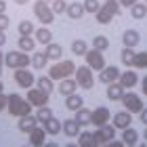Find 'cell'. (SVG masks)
<instances>
[{
	"mask_svg": "<svg viewBox=\"0 0 147 147\" xmlns=\"http://www.w3.org/2000/svg\"><path fill=\"white\" fill-rule=\"evenodd\" d=\"M6 109H9L11 116H17V118H23V116H30L32 113V103L28 99H23L21 95H6Z\"/></svg>",
	"mask_w": 147,
	"mask_h": 147,
	"instance_id": "1",
	"label": "cell"
},
{
	"mask_svg": "<svg viewBox=\"0 0 147 147\" xmlns=\"http://www.w3.org/2000/svg\"><path fill=\"white\" fill-rule=\"evenodd\" d=\"M4 65L11 69H21V67L32 65V57H28V53L23 51H11L4 55Z\"/></svg>",
	"mask_w": 147,
	"mask_h": 147,
	"instance_id": "2",
	"label": "cell"
},
{
	"mask_svg": "<svg viewBox=\"0 0 147 147\" xmlns=\"http://www.w3.org/2000/svg\"><path fill=\"white\" fill-rule=\"evenodd\" d=\"M74 80L78 82V88H84V90H90L92 86H95V74L88 65H80L76 67L74 71Z\"/></svg>",
	"mask_w": 147,
	"mask_h": 147,
	"instance_id": "3",
	"label": "cell"
},
{
	"mask_svg": "<svg viewBox=\"0 0 147 147\" xmlns=\"http://www.w3.org/2000/svg\"><path fill=\"white\" fill-rule=\"evenodd\" d=\"M74 71H76V63L74 61H57L49 69V78L51 80H63V78H69Z\"/></svg>",
	"mask_w": 147,
	"mask_h": 147,
	"instance_id": "4",
	"label": "cell"
},
{
	"mask_svg": "<svg viewBox=\"0 0 147 147\" xmlns=\"http://www.w3.org/2000/svg\"><path fill=\"white\" fill-rule=\"evenodd\" d=\"M34 15L42 25H51L55 21V13H53L49 2H42V0H36L34 2Z\"/></svg>",
	"mask_w": 147,
	"mask_h": 147,
	"instance_id": "5",
	"label": "cell"
},
{
	"mask_svg": "<svg viewBox=\"0 0 147 147\" xmlns=\"http://www.w3.org/2000/svg\"><path fill=\"white\" fill-rule=\"evenodd\" d=\"M84 59H86V65H88L92 71H101V69L105 67V57H103V53L97 51V49H92V46L86 51Z\"/></svg>",
	"mask_w": 147,
	"mask_h": 147,
	"instance_id": "6",
	"label": "cell"
},
{
	"mask_svg": "<svg viewBox=\"0 0 147 147\" xmlns=\"http://www.w3.org/2000/svg\"><path fill=\"white\" fill-rule=\"evenodd\" d=\"M49 92L40 90L38 86H32V88H28V95H25V99L32 103V107H42V105H49Z\"/></svg>",
	"mask_w": 147,
	"mask_h": 147,
	"instance_id": "7",
	"label": "cell"
},
{
	"mask_svg": "<svg viewBox=\"0 0 147 147\" xmlns=\"http://www.w3.org/2000/svg\"><path fill=\"white\" fill-rule=\"evenodd\" d=\"M122 103H124V109L130 113H141V109L145 107L141 101V95H137V92H124Z\"/></svg>",
	"mask_w": 147,
	"mask_h": 147,
	"instance_id": "8",
	"label": "cell"
},
{
	"mask_svg": "<svg viewBox=\"0 0 147 147\" xmlns=\"http://www.w3.org/2000/svg\"><path fill=\"white\" fill-rule=\"evenodd\" d=\"M15 82H17V86H21V88H32V86H36V76L32 74L28 67H21V69H15Z\"/></svg>",
	"mask_w": 147,
	"mask_h": 147,
	"instance_id": "9",
	"label": "cell"
},
{
	"mask_svg": "<svg viewBox=\"0 0 147 147\" xmlns=\"http://www.w3.org/2000/svg\"><path fill=\"white\" fill-rule=\"evenodd\" d=\"M95 139H97V143L99 145H105V143H109V141H113L116 139V126L113 124H103V126H99V128L95 130Z\"/></svg>",
	"mask_w": 147,
	"mask_h": 147,
	"instance_id": "10",
	"label": "cell"
},
{
	"mask_svg": "<svg viewBox=\"0 0 147 147\" xmlns=\"http://www.w3.org/2000/svg\"><path fill=\"white\" fill-rule=\"evenodd\" d=\"M120 67L118 65H105V67L99 71V82H103L105 86L111 84V82H118V78H120Z\"/></svg>",
	"mask_w": 147,
	"mask_h": 147,
	"instance_id": "11",
	"label": "cell"
},
{
	"mask_svg": "<svg viewBox=\"0 0 147 147\" xmlns=\"http://www.w3.org/2000/svg\"><path fill=\"white\" fill-rule=\"evenodd\" d=\"M109 116H111V113H109L107 107H103V105H101V107H95L90 111V124L99 128V126H103V124L109 122Z\"/></svg>",
	"mask_w": 147,
	"mask_h": 147,
	"instance_id": "12",
	"label": "cell"
},
{
	"mask_svg": "<svg viewBox=\"0 0 147 147\" xmlns=\"http://www.w3.org/2000/svg\"><path fill=\"white\" fill-rule=\"evenodd\" d=\"M132 124V113L130 111H118L116 116H113V126H116V130H124L128 128V126Z\"/></svg>",
	"mask_w": 147,
	"mask_h": 147,
	"instance_id": "13",
	"label": "cell"
},
{
	"mask_svg": "<svg viewBox=\"0 0 147 147\" xmlns=\"http://www.w3.org/2000/svg\"><path fill=\"white\" fill-rule=\"evenodd\" d=\"M44 143H46V130H44V126L40 124V126H36V128L30 132V145L32 147H40Z\"/></svg>",
	"mask_w": 147,
	"mask_h": 147,
	"instance_id": "14",
	"label": "cell"
},
{
	"mask_svg": "<svg viewBox=\"0 0 147 147\" xmlns=\"http://www.w3.org/2000/svg\"><path fill=\"white\" fill-rule=\"evenodd\" d=\"M118 82H120V84L124 86V90H128V88H132V86H137V82H139V76H137V71H132V69H128V71L120 74Z\"/></svg>",
	"mask_w": 147,
	"mask_h": 147,
	"instance_id": "15",
	"label": "cell"
},
{
	"mask_svg": "<svg viewBox=\"0 0 147 147\" xmlns=\"http://www.w3.org/2000/svg\"><path fill=\"white\" fill-rule=\"evenodd\" d=\"M36 126H38V120H36V116H32V113H30V116L19 118V122H17V128L21 132H28V135L36 128Z\"/></svg>",
	"mask_w": 147,
	"mask_h": 147,
	"instance_id": "16",
	"label": "cell"
},
{
	"mask_svg": "<svg viewBox=\"0 0 147 147\" xmlns=\"http://www.w3.org/2000/svg\"><path fill=\"white\" fill-rule=\"evenodd\" d=\"M80 128H82V126H80V124H78L74 118H69V120H65V122H63V128H61V132H63L65 137H69V139H71V137H78L80 132H82Z\"/></svg>",
	"mask_w": 147,
	"mask_h": 147,
	"instance_id": "17",
	"label": "cell"
},
{
	"mask_svg": "<svg viewBox=\"0 0 147 147\" xmlns=\"http://www.w3.org/2000/svg\"><path fill=\"white\" fill-rule=\"evenodd\" d=\"M139 42H141V34H139L137 30H124V34H122V44L124 46L135 49Z\"/></svg>",
	"mask_w": 147,
	"mask_h": 147,
	"instance_id": "18",
	"label": "cell"
},
{
	"mask_svg": "<svg viewBox=\"0 0 147 147\" xmlns=\"http://www.w3.org/2000/svg\"><path fill=\"white\" fill-rule=\"evenodd\" d=\"M76 90H78V82H76L74 78H63L61 82H59V92H61L63 97L74 95Z\"/></svg>",
	"mask_w": 147,
	"mask_h": 147,
	"instance_id": "19",
	"label": "cell"
},
{
	"mask_svg": "<svg viewBox=\"0 0 147 147\" xmlns=\"http://www.w3.org/2000/svg\"><path fill=\"white\" fill-rule=\"evenodd\" d=\"M122 97H124V86L120 82L107 84V99L109 101H122Z\"/></svg>",
	"mask_w": 147,
	"mask_h": 147,
	"instance_id": "20",
	"label": "cell"
},
{
	"mask_svg": "<svg viewBox=\"0 0 147 147\" xmlns=\"http://www.w3.org/2000/svg\"><path fill=\"white\" fill-rule=\"evenodd\" d=\"M78 145L80 147H101L95 139V132H90V130H84L78 135Z\"/></svg>",
	"mask_w": 147,
	"mask_h": 147,
	"instance_id": "21",
	"label": "cell"
},
{
	"mask_svg": "<svg viewBox=\"0 0 147 147\" xmlns=\"http://www.w3.org/2000/svg\"><path fill=\"white\" fill-rule=\"evenodd\" d=\"M65 107H67L69 111H78L80 107H84V99H82V95H78V92L67 95V97H65Z\"/></svg>",
	"mask_w": 147,
	"mask_h": 147,
	"instance_id": "22",
	"label": "cell"
},
{
	"mask_svg": "<svg viewBox=\"0 0 147 147\" xmlns=\"http://www.w3.org/2000/svg\"><path fill=\"white\" fill-rule=\"evenodd\" d=\"M44 53H46V57H49V61H59V59L63 57V46L51 42V44H46V51Z\"/></svg>",
	"mask_w": 147,
	"mask_h": 147,
	"instance_id": "23",
	"label": "cell"
},
{
	"mask_svg": "<svg viewBox=\"0 0 147 147\" xmlns=\"http://www.w3.org/2000/svg\"><path fill=\"white\" fill-rule=\"evenodd\" d=\"M44 126V130H46V135H59L61 132V128H63V122H59V120L53 116V118H49L46 122L42 124Z\"/></svg>",
	"mask_w": 147,
	"mask_h": 147,
	"instance_id": "24",
	"label": "cell"
},
{
	"mask_svg": "<svg viewBox=\"0 0 147 147\" xmlns=\"http://www.w3.org/2000/svg\"><path fill=\"white\" fill-rule=\"evenodd\" d=\"M34 40L40 42V44H51L53 42V32L49 28H38L34 32Z\"/></svg>",
	"mask_w": 147,
	"mask_h": 147,
	"instance_id": "25",
	"label": "cell"
},
{
	"mask_svg": "<svg viewBox=\"0 0 147 147\" xmlns=\"http://www.w3.org/2000/svg\"><path fill=\"white\" fill-rule=\"evenodd\" d=\"M17 46H19V51H23V53H32L36 49V40H34V36H19Z\"/></svg>",
	"mask_w": 147,
	"mask_h": 147,
	"instance_id": "26",
	"label": "cell"
},
{
	"mask_svg": "<svg viewBox=\"0 0 147 147\" xmlns=\"http://www.w3.org/2000/svg\"><path fill=\"white\" fill-rule=\"evenodd\" d=\"M67 17L69 19H74V21H78V19H82L84 17V6L82 4H78V2H71V4H67Z\"/></svg>",
	"mask_w": 147,
	"mask_h": 147,
	"instance_id": "27",
	"label": "cell"
},
{
	"mask_svg": "<svg viewBox=\"0 0 147 147\" xmlns=\"http://www.w3.org/2000/svg\"><path fill=\"white\" fill-rule=\"evenodd\" d=\"M124 145H137V141H139V132L135 130V128H124L122 130V139H120Z\"/></svg>",
	"mask_w": 147,
	"mask_h": 147,
	"instance_id": "28",
	"label": "cell"
},
{
	"mask_svg": "<svg viewBox=\"0 0 147 147\" xmlns=\"http://www.w3.org/2000/svg\"><path fill=\"white\" fill-rule=\"evenodd\" d=\"M74 120H76L80 126H88V124H90V109L80 107V109L76 111V116H74Z\"/></svg>",
	"mask_w": 147,
	"mask_h": 147,
	"instance_id": "29",
	"label": "cell"
},
{
	"mask_svg": "<svg viewBox=\"0 0 147 147\" xmlns=\"http://www.w3.org/2000/svg\"><path fill=\"white\" fill-rule=\"evenodd\" d=\"M36 86L40 90H44V92H53V88H55V84H53V80L49 78V76H40V78H36Z\"/></svg>",
	"mask_w": 147,
	"mask_h": 147,
	"instance_id": "30",
	"label": "cell"
},
{
	"mask_svg": "<svg viewBox=\"0 0 147 147\" xmlns=\"http://www.w3.org/2000/svg\"><path fill=\"white\" fill-rule=\"evenodd\" d=\"M34 116H36V120H38L40 124H44L49 118H53V109L49 107V105H42V107H36V113H34Z\"/></svg>",
	"mask_w": 147,
	"mask_h": 147,
	"instance_id": "31",
	"label": "cell"
},
{
	"mask_svg": "<svg viewBox=\"0 0 147 147\" xmlns=\"http://www.w3.org/2000/svg\"><path fill=\"white\" fill-rule=\"evenodd\" d=\"M86 51H88V44H86L84 40H74V42H71V53L76 57H84Z\"/></svg>",
	"mask_w": 147,
	"mask_h": 147,
	"instance_id": "32",
	"label": "cell"
},
{
	"mask_svg": "<svg viewBox=\"0 0 147 147\" xmlns=\"http://www.w3.org/2000/svg\"><path fill=\"white\" fill-rule=\"evenodd\" d=\"M46 63H49V57H46V53H34V55H32V65H34L36 69L46 67Z\"/></svg>",
	"mask_w": 147,
	"mask_h": 147,
	"instance_id": "33",
	"label": "cell"
},
{
	"mask_svg": "<svg viewBox=\"0 0 147 147\" xmlns=\"http://www.w3.org/2000/svg\"><path fill=\"white\" fill-rule=\"evenodd\" d=\"M95 17H97V23H101V25H107V23H111V19H113V15L107 11V9H99L97 13H95Z\"/></svg>",
	"mask_w": 147,
	"mask_h": 147,
	"instance_id": "34",
	"label": "cell"
},
{
	"mask_svg": "<svg viewBox=\"0 0 147 147\" xmlns=\"http://www.w3.org/2000/svg\"><path fill=\"white\" fill-rule=\"evenodd\" d=\"M135 49H130V46H124L122 53H120V59H122L124 65H132V61H135Z\"/></svg>",
	"mask_w": 147,
	"mask_h": 147,
	"instance_id": "35",
	"label": "cell"
},
{
	"mask_svg": "<svg viewBox=\"0 0 147 147\" xmlns=\"http://www.w3.org/2000/svg\"><path fill=\"white\" fill-rule=\"evenodd\" d=\"M130 15H132V19H143L145 15H147V4H141V2H135L130 6Z\"/></svg>",
	"mask_w": 147,
	"mask_h": 147,
	"instance_id": "36",
	"label": "cell"
},
{
	"mask_svg": "<svg viewBox=\"0 0 147 147\" xmlns=\"http://www.w3.org/2000/svg\"><path fill=\"white\" fill-rule=\"evenodd\" d=\"M132 67H137V69H147V51H141V53H137V55H135Z\"/></svg>",
	"mask_w": 147,
	"mask_h": 147,
	"instance_id": "37",
	"label": "cell"
},
{
	"mask_svg": "<svg viewBox=\"0 0 147 147\" xmlns=\"http://www.w3.org/2000/svg\"><path fill=\"white\" fill-rule=\"evenodd\" d=\"M92 49H97V51H107L109 49V40H107V36H95L92 38Z\"/></svg>",
	"mask_w": 147,
	"mask_h": 147,
	"instance_id": "38",
	"label": "cell"
},
{
	"mask_svg": "<svg viewBox=\"0 0 147 147\" xmlns=\"http://www.w3.org/2000/svg\"><path fill=\"white\" fill-rule=\"evenodd\" d=\"M101 6H103V9H107V11L111 13L113 17L122 13V6H120V2H118V0H105V2H103Z\"/></svg>",
	"mask_w": 147,
	"mask_h": 147,
	"instance_id": "39",
	"label": "cell"
},
{
	"mask_svg": "<svg viewBox=\"0 0 147 147\" xmlns=\"http://www.w3.org/2000/svg\"><path fill=\"white\" fill-rule=\"evenodd\" d=\"M17 30H19V36H34V32H36V28H34L32 21H21Z\"/></svg>",
	"mask_w": 147,
	"mask_h": 147,
	"instance_id": "40",
	"label": "cell"
},
{
	"mask_svg": "<svg viewBox=\"0 0 147 147\" xmlns=\"http://www.w3.org/2000/svg\"><path fill=\"white\" fill-rule=\"evenodd\" d=\"M82 6H84V13H97L101 9V2L99 0H84Z\"/></svg>",
	"mask_w": 147,
	"mask_h": 147,
	"instance_id": "41",
	"label": "cell"
},
{
	"mask_svg": "<svg viewBox=\"0 0 147 147\" xmlns=\"http://www.w3.org/2000/svg\"><path fill=\"white\" fill-rule=\"evenodd\" d=\"M51 9H53L55 15L65 13V11H67V2H65V0H53V2H51Z\"/></svg>",
	"mask_w": 147,
	"mask_h": 147,
	"instance_id": "42",
	"label": "cell"
},
{
	"mask_svg": "<svg viewBox=\"0 0 147 147\" xmlns=\"http://www.w3.org/2000/svg\"><path fill=\"white\" fill-rule=\"evenodd\" d=\"M9 23H11V19L9 17H6V13H4V15H0V30H6V28H9Z\"/></svg>",
	"mask_w": 147,
	"mask_h": 147,
	"instance_id": "43",
	"label": "cell"
},
{
	"mask_svg": "<svg viewBox=\"0 0 147 147\" xmlns=\"http://www.w3.org/2000/svg\"><path fill=\"white\" fill-rule=\"evenodd\" d=\"M6 109V95L4 92H0V113Z\"/></svg>",
	"mask_w": 147,
	"mask_h": 147,
	"instance_id": "44",
	"label": "cell"
},
{
	"mask_svg": "<svg viewBox=\"0 0 147 147\" xmlns=\"http://www.w3.org/2000/svg\"><path fill=\"white\" fill-rule=\"evenodd\" d=\"M103 147H124V143H122V141H116V139H113V141H109V143H105Z\"/></svg>",
	"mask_w": 147,
	"mask_h": 147,
	"instance_id": "45",
	"label": "cell"
},
{
	"mask_svg": "<svg viewBox=\"0 0 147 147\" xmlns=\"http://www.w3.org/2000/svg\"><path fill=\"white\" fill-rule=\"evenodd\" d=\"M118 2H120V6L124 9V6H132L135 2H139V0H118Z\"/></svg>",
	"mask_w": 147,
	"mask_h": 147,
	"instance_id": "46",
	"label": "cell"
},
{
	"mask_svg": "<svg viewBox=\"0 0 147 147\" xmlns=\"http://www.w3.org/2000/svg\"><path fill=\"white\" fill-rule=\"evenodd\" d=\"M139 116H141V122H143V124L147 126V107H143V109H141V113H139Z\"/></svg>",
	"mask_w": 147,
	"mask_h": 147,
	"instance_id": "47",
	"label": "cell"
},
{
	"mask_svg": "<svg viewBox=\"0 0 147 147\" xmlns=\"http://www.w3.org/2000/svg\"><path fill=\"white\" fill-rule=\"evenodd\" d=\"M4 44H6V34H4L2 30H0V49H2Z\"/></svg>",
	"mask_w": 147,
	"mask_h": 147,
	"instance_id": "48",
	"label": "cell"
},
{
	"mask_svg": "<svg viewBox=\"0 0 147 147\" xmlns=\"http://www.w3.org/2000/svg\"><path fill=\"white\" fill-rule=\"evenodd\" d=\"M141 90H143V95H147V76L141 80Z\"/></svg>",
	"mask_w": 147,
	"mask_h": 147,
	"instance_id": "49",
	"label": "cell"
},
{
	"mask_svg": "<svg viewBox=\"0 0 147 147\" xmlns=\"http://www.w3.org/2000/svg\"><path fill=\"white\" fill-rule=\"evenodd\" d=\"M4 13H6V2L0 0V15H4Z\"/></svg>",
	"mask_w": 147,
	"mask_h": 147,
	"instance_id": "50",
	"label": "cell"
},
{
	"mask_svg": "<svg viewBox=\"0 0 147 147\" xmlns=\"http://www.w3.org/2000/svg\"><path fill=\"white\" fill-rule=\"evenodd\" d=\"M2 65H4V55H2V49H0V71H2Z\"/></svg>",
	"mask_w": 147,
	"mask_h": 147,
	"instance_id": "51",
	"label": "cell"
},
{
	"mask_svg": "<svg viewBox=\"0 0 147 147\" xmlns=\"http://www.w3.org/2000/svg\"><path fill=\"white\" fill-rule=\"evenodd\" d=\"M42 147H59V145H57V143H53V141H51V143H44Z\"/></svg>",
	"mask_w": 147,
	"mask_h": 147,
	"instance_id": "52",
	"label": "cell"
},
{
	"mask_svg": "<svg viewBox=\"0 0 147 147\" xmlns=\"http://www.w3.org/2000/svg\"><path fill=\"white\" fill-rule=\"evenodd\" d=\"M30 0H15V4H28Z\"/></svg>",
	"mask_w": 147,
	"mask_h": 147,
	"instance_id": "53",
	"label": "cell"
},
{
	"mask_svg": "<svg viewBox=\"0 0 147 147\" xmlns=\"http://www.w3.org/2000/svg\"><path fill=\"white\" fill-rule=\"evenodd\" d=\"M65 147H80V145H78V143H67Z\"/></svg>",
	"mask_w": 147,
	"mask_h": 147,
	"instance_id": "54",
	"label": "cell"
},
{
	"mask_svg": "<svg viewBox=\"0 0 147 147\" xmlns=\"http://www.w3.org/2000/svg\"><path fill=\"white\" fill-rule=\"evenodd\" d=\"M143 139H145V141H147V128L143 130Z\"/></svg>",
	"mask_w": 147,
	"mask_h": 147,
	"instance_id": "55",
	"label": "cell"
},
{
	"mask_svg": "<svg viewBox=\"0 0 147 147\" xmlns=\"http://www.w3.org/2000/svg\"><path fill=\"white\" fill-rule=\"evenodd\" d=\"M0 92H4V86H2V82H0Z\"/></svg>",
	"mask_w": 147,
	"mask_h": 147,
	"instance_id": "56",
	"label": "cell"
},
{
	"mask_svg": "<svg viewBox=\"0 0 147 147\" xmlns=\"http://www.w3.org/2000/svg\"><path fill=\"white\" fill-rule=\"evenodd\" d=\"M42 2H49V4H51V2H53V0H42Z\"/></svg>",
	"mask_w": 147,
	"mask_h": 147,
	"instance_id": "57",
	"label": "cell"
},
{
	"mask_svg": "<svg viewBox=\"0 0 147 147\" xmlns=\"http://www.w3.org/2000/svg\"><path fill=\"white\" fill-rule=\"evenodd\" d=\"M124 147H137V145H124Z\"/></svg>",
	"mask_w": 147,
	"mask_h": 147,
	"instance_id": "58",
	"label": "cell"
},
{
	"mask_svg": "<svg viewBox=\"0 0 147 147\" xmlns=\"http://www.w3.org/2000/svg\"><path fill=\"white\" fill-rule=\"evenodd\" d=\"M21 147H32V145H21Z\"/></svg>",
	"mask_w": 147,
	"mask_h": 147,
	"instance_id": "59",
	"label": "cell"
},
{
	"mask_svg": "<svg viewBox=\"0 0 147 147\" xmlns=\"http://www.w3.org/2000/svg\"><path fill=\"white\" fill-rule=\"evenodd\" d=\"M0 74H2V71H0Z\"/></svg>",
	"mask_w": 147,
	"mask_h": 147,
	"instance_id": "60",
	"label": "cell"
},
{
	"mask_svg": "<svg viewBox=\"0 0 147 147\" xmlns=\"http://www.w3.org/2000/svg\"><path fill=\"white\" fill-rule=\"evenodd\" d=\"M145 4H147V2H145Z\"/></svg>",
	"mask_w": 147,
	"mask_h": 147,
	"instance_id": "61",
	"label": "cell"
}]
</instances>
